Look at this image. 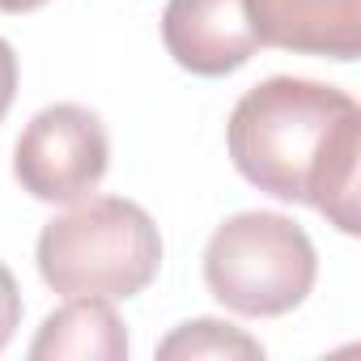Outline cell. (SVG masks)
Masks as SVG:
<instances>
[{
	"label": "cell",
	"mask_w": 361,
	"mask_h": 361,
	"mask_svg": "<svg viewBox=\"0 0 361 361\" xmlns=\"http://www.w3.org/2000/svg\"><path fill=\"white\" fill-rule=\"evenodd\" d=\"M226 145L251 188L319 209L340 234L361 230V106L353 94L310 77H268L234 102Z\"/></svg>",
	"instance_id": "1"
},
{
	"label": "cell",
	"mask_w": 361,
	"mask_h": 361,
	"mask_svg": "<svg viewBox=\"0 0 361 361\" xmlns=\"http://www.w3.org/2000/svg\"><path fill=\"white\" fill-rule=\"evenodd\" d=\"M161 234L153 217L123 196H90L51 217L39 234V276L60 298L128 302L153 285Z\"/></svg>",
	"instance_id": "2"
},
{
	"label": "cell",
	"mask_w": 361,
	"mask_h": 361,
	"mask_svg": "<svg viewBox=\"0 0 361 361\" xmlns=\"http://www.w3.org/2000/svg\"><path fill=\"white\" fill-rule=\"evenodd\" d=\"M319 276L310 234L281 213H234L204 247L209 293L243 319H276L306 302Z\"/></svg>",
	"instance_id": "3"
},
{
	"label": "cell",
	"mask_w": 361,
	"mask_h": 361,
	"mask_svg": "<svg viewBox=\"0 0 361 361\" xmlns=\"http://www.w3.org/2000/svg\"><path fill=\"white\" fill-rule=\"evenodd\" d=\"M111 140L90 106H43L13 145V178L43 204H77L106 174Z\"/></svg>",
	"instance_id": "4"
},
{
	"label": "cell",
	"mask_w": 361,
	"mask_h": 361,
	"mask_svg": "<svg viewBox=\"0 0 361 361\" xmlns=\"http://www.w3.org/2000/svg\"><path fill=\"white\" fill-rule=\"evenodd\" d=\"M161 43L178 68L196 77H226L259 51L247 0H170Z\"/></svg>",
	"instance_id": "5"
},
{
	"label": "cell",
	"mask_w": 361,
	"mask_h": 361,
	"mask_svg": "<svg viewBox=\"0 0 361 361\" xmlns=\"http://www.w3.org/2000/svg\"><path fill=\"white\" fill-rule=\"evenodd\" d=\"M247 13L259 47L344 64L361 56V0H247Z\"/></svg>",
	"instance_id": "6"
},
{
	"label": "cell",
	"mask_w": 361,
	"mask_h": 361,
	"mask_svg": "<svg viewBox=\"0 0 361 361\" xmlns=\"http://www.w3.org/2000/svg\"><path fill=\"white\" fill-rule=\"evenodd\" d=\"M35 361H123L128 331L106 298H68L51 310L30 344Z\"/></svg>",
	"instance_id": "7"
},
{
	"label": "cell",
	"mask_w": 361,
	"mask_h": 361,
	"mask_svg": "<svg viewBox=\"0 0 361 361\" xmlns=\"http://www.w3.org/2000/svg\"><path fill=\"white\" fill-rule=\"evenodd\" d=\"M157 357L174 361V357H183V361H200V357H243V361H255L264 357L259 340H251L243 327L234 323H221V319H192V323H178L161 344H157Z\"/></svg>",
	"instance_id": "8"
},
{
	"label": "cell",
	"mask_w": 361,
	"mask_h": 361,
	"mask_svg": "<svg viewBox=\"0 0 361 361\" xmlns=\"http://www.w3.org/2000/svg\"><path fill=\"white\" fill-rule=\"evenodd\" d=\"M18 323H22V289H18L13 272L0 264V353H5V344L13 340Z\"/></svg>",
	"instance_id": "9"
},
{
	"label": "cell",
	"mask_w": 361,
	"mask_h": 361,
	"mask_svg": "<svg viewBox=\"0 0 361 361\" xmlns=\"http://www.w3.org/2000/svg\"><path fill=\"white\" fill-rule=\"evenodd\" d=\"M13 94H18V56H13V47L5 39H0V119L9 115Z\"/></svg>",
	"instance_id": "10"
},
{
	"label": "cell",
	"mask_w": 361,
	"mask_h": 361,
	"mask_svg": "<svg viewBox=\"0 0 361 361\" xmlns=\"http://www.w3.org/2000/svg\"><path fill=\"white\" fill-rule=\"evenodd\" d=\"M47 0H0V13H30V9H43Z\"/></svg>",
	"instance_id": "11"
}]
</instances>
